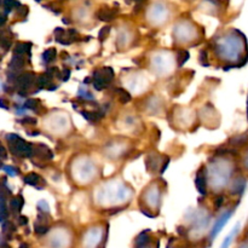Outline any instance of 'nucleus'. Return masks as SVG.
I'll return each instance as SVG.
<instances>
[{"instance_id":"25","label":"nucleus","mask_w":248,"mask_h":248,"mask_svg":"<svg viewBox=\"0 0 248 248\" xmlns=\"http://www.w3.org/2000/svg\"><path fill=\"white\" fill-rule=\"evenodd\" d=\"M247 140V137L245 135L242 136H239V137L235 138L234 140H232V143H234V145H241L242 143H245V140Z\"/></svg>"},{"instance_id":"32","label":"nucleus","mask_w":248,"mask_h":248,"mask_svg":"<svg viewBox=\"0 0 248 248\" xmlns=\"http://www.w3.org/2000/svg\"><path fill=\"white\" fill-rule=\"evenodd\" d=\"M240 248H248V244H245V245H241Z\"/></svg>"},{"instance_id":"4","label":"nucleus","mask_w":248,"mask_h":248,"mask_svg":"<svg viewBox=\"0 0 248 248\" xmlns=\"http://www.w3.org/2000/svg\"><path fill=\"white\" fill-rule=\"evenodd\" d=\"M232 213H234V212H232V210H228V211H225V212H223L222 215H220V217L218 218L217 222L215 223V225H213V228H212V232H211V234H210L211 240L216 239V237H217V235L219 234L220 232H222L223 228L225 227V224L228 223V220H229L230 217L232 216Z\"/></svg>"},{"instance_id":"2","label":"nucleus","mask_w":248,"mask_h":248,"mask_svg":"<svg viewBox=\"0 0 248 248\" xmlns=\"http://www.w3.org/2000/svg\"><path fill=\"white\" fill-rule=\"evenodd\" d=\"M6 140L9 142L10 150H11L12 154H15L16 156H26L31 157L34 154V147L29 143H27L26 140H22L21 137H18L15 133H10L6 136Z\"/></svg>"},{"instance_id":"33","label":"nucleus","mask_w":248,"mask_h":248,"mask_svg":"<svg viewBox=\"0 0 248 248\" xmlns=\"http://www.w3.org/2000/svg\"><path fill=\"white\" fill-rule=\"evenodd\" d=\"M247 116H248V98H247Z\"/></svg>"},{"instance_id":"11","label":"nucleus","mask_w":248,"mask_h":248,"mask_svg":"<svg viewBox=\"0 0 248 248\" xmlns=\"http://www.w3.org/2000/svg\"><path fill=\"white\" fill-rule=\"evenodd\" d=\"M10 206H11V211L14 213L21 212L22 207H23V198L21 195L14 198L11 200V202H10Z\"/></svg>"},{"instance_id":"26","label":"nucleus","mask_w":248,"mask_h":248,"mask_svg":"<svg viewBox=\"0 0 248 248\" xmlns=\"http://www.w3.org/2000/svg\"><path fill=\"white\" fill-rule=\"evenodd\" d=\"M109 31H110V28H109V27H104V28H102V31H99V39H101V40H104V39H106V36L108 35Z\"/></svg>"},{"instance_id":"5","label":"nucleus","mask_w":248,"mask_h":248,"mask_svg":"<svg viewBox=\"0 0 248 248\" xmlns=\"http://www.w3.org/2000/svg\"><path fill=\"white\" fill-rule=\"evenodd\" d=\"M16 82H17V85H18L19 90H21V91L24 93V92L27 91V89L33 85L34 75L31 74V73H24V74L19 75V77L17 78Z\"/></svg>"},{"instance_id":"17","label":"nucleus","mask_w":248,"mask_h":248,"mask_svg":"<svg viewBox=\"0 0 248 248\" xmlns=\"http://www.w3.org/2000/svg\"><path fill=\"white\" fill-rule=\"evenodd\" d=\"M2 6L6 10V12H9L12 9H15V7L21 6V4L17 0H2Z\"/></svg>"},{"instance_id":"30","label":"nucleus","mask_w":248,"mask_h":248,"mask_svg":"<svg viewBox=\"0 0 248 248\" xmlns=\"http://www.w3.org/2000/svg\"><path fill=\"white\" fill-rule=\"evenodd\" d=\"M244 165H245V167H246V169L248 170V150H247L246 155H245V157H244Z\"/></svg>"},{"instance_id":"10","label":"nucleus","mask_w":248,"mask_h":248,"mask_svg":"<svg viewBox=\"0 0 248 248\" xmlns=\"http://www.w3.org/2000/svg\"><path fill=\"white\" fill-rule=\"evenodd\" d=\"M97 16L102 21H111L115 17V10L108 9V7L107 9H101L98 11V14H97Z\"/></svg>"},{"instance_id":"24","label":"nucleus","mask_w":248,"mask_h":248,"mask_svg":"<svg viewBox=\"0 0 248 248\" xmlns=\"http://www.w3.org/2000/svg\"><path fill=\"white\" fill-rule=\"evenodd\" d=\"M38 208L40 210V212L43 213H48V205L45 201H39L38 202Z\"/></svg>"},{"instance_id":"31","label":"nucleus","mask_w":248,"mask_h":248,"mask_svg":"<svg viewBox=\"0 0 248 248\" xmlns=\"http://www.w3.org/2000/svg\"><path fill=\"white\" fill-rule=\"evenodd\" d=\"M19 248H28V246H27L26 244H22L21 246H19Z\"/></svg>"},{"instance_id":"9","label":"nucleus","mask_w":248,"mask_h":248,"mask_svg":"<svg viewBox=\"0 0 248 248\" xmlns=\"http://www.w3.org/2000/svg\"><path fill=\"white\" fill-rule=\"evenodd\" d=\"M31 44L29 43H18L16 45V47L14 48V55L17 56H24L31 53Z\"/></svg>"},{"instance_id":"1","label":"nucleus","mask_w":248,"mask_h":248,"mask_svg":"<svg viewBox=\"0 0 248 248\" xmlns=\"http://www.w3.org/2000/svg\"><path fill=\"white\" fill-rule=\"evenodd\" d=\"M242 41L237 39L236 36L228 39L224 44L219 43L217 45V55L220 58H224L227 61H237L239 56L242 53Z\"/></svg>"},{"instance_id":"13","label":"nucleus","mask_w":248,"mask_h":248,"mask_svg":"<svg viewBox=\"0 0 248 248\" xmlns=\"http://www.w3.org/2000/svg\"><path fill=\"white\" fill-rule=\"evenodd\" d=\"M23 181H24V183L28 184V186H36L39 184V182L41 181V178H40V176H38L36 173H29L24 177Z\"/></svg>"},{"instance_id":"6","label":"nucleus","mask_w":248,"mask_h":248,"mask_svg":"<svg viewBox=\"0 0 248 248\" xmlns=\"http://www.w3.org/2000/svg\"><path fill=\"white\" fill-rule=\"evenodd\" d=\"M246 179L242 178V177H237L236 179L232 181L230 191H232V194H242V191L246 188Z\"/></svg>"},{"instance_id":"22","label":"nucleus","mask_w":248,"mask_h":248,"mask_svg":"<svg viewBox=\"0 0 248 248\" xmlns=\"http://www.w3.org/2000/svg\"><path fill=\"white\" fill-rule=\"evenodd\" d=\"M35 232H36V234H39V235L46 234V232H48V228L46 227V225H43V224L35 225Z\"/></svg>"},{"instance_id":"3","label":"nucleus","mask_w":248,"mask_h":248,"mask_svg":"<svg viewBox=\"0 0 248 248\" xmlns=\"http://www.w3.org/2000/svg\"><path fill=\"white\" fill-rule=\"evenodd\" d=\"M114 78V72L111 68L106 67L103 69H99L97 72H94L93 75V86L94 89L102 91L103 89H106L107 85L113 80Z\"/></svg>"},{"instance_id":"15","label":"nucleus","mask_w":248,"mask_h":248,"mask_svg":"<svg viewBox=\"0 0 248 248\" xmlns=\"http://www.w3.org/2000/svg\"><path fill=\"white\" fill-rule=\"evenodd\" d=\"M150 241V237L149 235H148L147 232H143L142 234L138 235L137 240H136V244H137L138 247H144L145 245L149 244Z\"/></svg>"},{"instance_id":"19","label":"nucleus","mask_w":248,"mask_h":248,"mask_svg":"<svg viewBox=\"0 0 248 248\" xmlns=\"http://www.w3.org/2000/svg\"><path fill=\"white\" fill-rule=\"evenodd\" d=\"M39 104H40V102H39L38 99L31 98V99H28V101L26 102V104H24V106H26L27 109H31V110H36V107H38Z\"/></svg>"},{"instance_id":"27","label":"nucleus","mask_w":248,"mask_h":248,"mask_svg":"<svg viewBox=\"0 0 248 248\" xmlns=\"http://www.w3.org/2000/svg\"><path fill=\"white\" fill-rule=\"evenodd\" d=\"M27 222H28V219H27L26 217H23V216H19L18 217V223L21 225H26Z\"/></svg>"},{"instance_id":"12","label":"nucleus","mask_w":248,"mask_h":248,"mask_svg":"<svg viewBox=\"0 0 248 248\" xmlns=\"http://www.w3.org/2000/svg\"><path fill=\"white\" fill-rule=\"evenodd\" d=\"M237 232H239V225H236V227L232 230V232H230V234L225 237L224 241H223V244H222V246H220L219 248H229L230 244H232V240L235 239V236L237 235Z\"/></svg>"},{"instance_id":"8","label":"nucleus","mask_w":248,"mask_h":248,"mask_svg":"<svg viewBox=\"0 0 248 248\" xmlns=\"http://www.w3.org/2000/svg\"><path fill=\"white\" fill-rule=\"evenodd\" d=\"M23 67H24L23 56L14 55L11 62H10V69H11L12 72H19Z\"/></svg>"},{"instance_id":"23","label":"nucleus","mask_w":248,"mask_h":248,"mask_svg":"<svg viewBox=\"0 0 248 248\" xmlns=\"http://www.w3.org/2000/svg\"><path fill=\"white\" fill-rule=\"evenodd\" d=\"M179 58H181V62H179V65H183L184 63L186 62V61H188V58H189V53L186 52V51H181V52H179Z\"/></svg>"},{"instance_id":"7","label":"nucleus","mask_w":248,"mask_h":248,"mask_svg":"<svg viewBox=\"0 0 248 248\" xmlns=\"http://www.w3.org/2000/svg\"><path fill=\"white\" fill-rule=\"evenodd\" d=\"M195 183H196V188H198V190L200 191V194L206 195V186H207V184H206L205 171L198 172V174H196Z\"/></svg>"},{"instance_id":"16","label":"nucleus","mask_w":248,"mask_h":248,"mask_svg":"<svg viewBox=\"0 0 248 248\" xmlns=\"http://www.w3.org/2000/svg\"><path fill=\"white\" fill-rule=\"evenodd\" d=\"M51 78H52V75H50V74L40 75V77L38 78V80H36V84H38V86H40V87L48 86V85L51 84Z\"/></svg>"},{"instance_id":"18","label":"nucleus","mask_w":248,"mask_h":248,"mask_svg":"<svg viewBox=\"0 0 248 248\" xmlns=\"http://www.w3.org/2000/svg\"><path fill=\"white\" fill-rule=\"evenodd\" d=\"M116 92L120 94V96H119V99H120L121 103L125 104V103H128V102L131 101V94L128 93V92H126L125 90L118 89V90H116Z\"/></svg>"},{"instance_id":"14","label":"nucleus","mask_w":248,"mask_h":248,"mask_svg":"<svg viewBox=\"0 0 248 248\" xmlns=\"http://www.w3.org/2000/svg\"><path fill=\"white\" fill-rule=\"evenodd\" d=\"M56 56H57L56 48H48V50H46L45 52L43 53V61L45 63H50L56 60Z\"/></svg>"},{"instance_id":"28","label":"nucleus","mask_w":248,"mask_h":248,"mask_svg":"<svg viewBox=\"0 0 248 248\" xmlns=\"http://www.w3.org/2000/svg\"><path fill=\"white\" fill-rule=\"evenodd\" d=\"M223 201H224V198H223V196H219V198L216 200V206H217V207H220L223 203Z\"/></svg>"},{"instance_id":"29","label":"nucleus","mask_w":248,"mask_h":248,"mask_svg":"<svg viewBox=\"0 0 248 248\" xmlns=\"http://www.w3.org/2000/svg\"><path fill=\"white\" fill-rule=\"evenodd\" d=\"M69 75H70L69 70H68V69L63 70V80H64V81H65V80L69 79Z\"/></svg>"},{"instance_id":"34","label":"nucleus","mask_w":248,"mask_h":248,"mask_svg":"<svg viewBox=\"0 0 248 248\" xmlns=\"http://www.w3.org/2000/svg\"><path fill=\"white\" fill-rule=\"evenodd\" d=\"M135 1H140V0H135Z\"/></svg>"},{"instance_id":"20","label":"nucleus","mask_w":248,"mask_h":248,"mask_svg":"<svg viewBox=\"0 0 248 248\" xmlns=\"http://www.w3.org/2000/svg\"><path fill=\"white\" fill-rule=\"evenodd\" d=\"M0 205H1V222L4 223L5 222V218H6V215H7V212H6V202H5L4 194H2V195H1V203H0Z\"/></svg>"},{"instance_id":"21","label":"nucleus","mask_w":248,"mask_h":248,"mask_svg":"<svg viewBox=\"0 0 248 248\" xmlns=\"http://www.w3.org/2000/svg\"><path fill=\"white\" fill-rule=\"evenodd\" d=\"M2 171L6 172L11 177H15L17 174V170L14 166H2Z\"/></svg>"}]
</instances>
